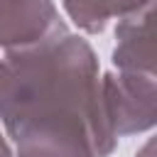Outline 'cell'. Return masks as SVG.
I'll return each instance as SVG.
<instances>
[{"instance_id": "obj_5", "label": "cell", "mask_w": 157, "mask_h": 157, "mask_svg": "<svg viewBox=\"0 0 157 157\" xmlns=\"http://www.w3.org/2000/svg\"><path fill=\"white\" fill-rule=\"evenodd\" d=\"M135 157H157V135H152V137L137 150Z\"/></svg>"}, {"instance_id": "obj_3", "label": "cell", "mask_w": 157, "mask_h": 157, "mask_svg": "<svg viewBox=\"0 0 157 157\" xmlns=\"http://www.w3.org/2000/svg\"><path fill=\"white\" fill-rule=\"evenodd\" d=\"M61 25L52 0H0V47L5 52L32 47Z\"/></svg>"}, {"instance_id": "obj_1", "label": "cell", "mask_w": 157, "mask_h": 157, "mask_svg": "<svg viewBox=\"0 0 157 157\" xmlns=\"http://www.w3.org/2000/svg\"><path fill=\"white\" fill-rule=\"evenodd\" d=\"M0 118L17 157H108L115 150L93 47L61 25L47 39L5 52Z\"/></svg>"}, {"instance_id": "obj_7", "label": "cell", "mask_w": 157, "mask_h": 157, "mask_svg": "<svg viewBox=\"0 0 157 157\" xmlns=\"http://www.w3.org/2000/svg\"><path fill=\"white\" fill-rule=\"evenodd\" d=\"M2 74H5V64H2V59H0V86H2Z\"/></svg>"}, {"instance_id": "obj_2", "label": "cell", "mask_w": 157, "mask_h": 157, "mask_svg": "<svg viewBox=\"0 0 157 157\" xmlns=\"http://www.w3.org/2000/svg\"><path fill=\"white\" fill-rule=\"evenodd\" d=\"M110 76L125 91L157 103V0L118 20Z\"/></svg>"}, {"instance_id": "obj_4", "label": "cell", "mask_w": 157, "mask_h": 157, "mask_svg": "<svg viewBox=\"0 0 157 157\" xmlns=\"http://www.w3.org/2000/svg\"><path fill=\"white\" fill-rule=\"evenodd\" d=\"M145 2L147 0H61L69 20L88 34L103 32L110 20H123Z\"/></svg>"}, {"instance_id": "obj_6", "label": "cell", "mask_w": 157, "mask_h": 157, "mask_svg": "<svg viewBox=\"0 0 157 157\" xmlns=\"http://www.w3.org/2000/svg\"><path fill=\"white\" fill-rule=\"evenodd\" d=\"M0 157H12V150H10L7 140L2 137V132H0Z\"/></svg>"}]
</instances>
